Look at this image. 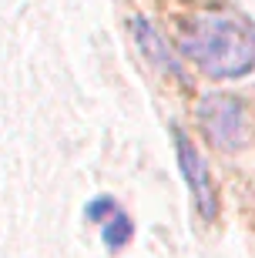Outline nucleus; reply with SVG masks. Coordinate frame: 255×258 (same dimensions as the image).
Instances as JSON below:
<instances>
[{
  "label": "nucleus",
  "instance_id": "1",
  "mask_svg": "<svg viewBox=\"0 0 255 258\" xmlns=\"http://www.w3.org/2000/svg\"><path fill=\"white\" fill-rule=\"evenodd\" d=\"M181 50L208 77H242L255 71V24L235 10H198L185 24Z\"/></svg>",
  "mask_w": 255,
  "mask_h": 258
},
{
  "label": "nucleus",
  "instance_id": "2",
  "mask_svg": "<svg viewBox=\"0 0 255 258\" xmlns=\"http://www.w3.org/2000/svg\"><path fill=\"white\" fill-rule=\"evenodd\" d=\"M198 117H201L205 134L225 151H235V148H242L248 141V114L235 97H228V94L201 97Z\"/></svg>",
  "mask_w": 255,
  "mask_h": 258
},
{
  "label": "nucleus",
  "instance_id": "3",
  "mask_svg": "<svg viewBox=\"0 0 255 258\" xmlns=\"http://www.w3.org/2000/svg\"><path fill=\"white\" fill-rule=\"evenodd\" d=\"M171 141H175V154H178L181 178H185V184H188L191 201H195L198 215L205 221H215V215H218V195H215V181H212V174H208L205 158L195 151V144H191L178 127H171Z\"/></svg>",
  "mask_w": 255,
  "mask_h": 258
},
{
  "label": "nucleus",
  "instance_id": "4",
  "mask_svg": "<svg viewBox=\"0 0 255 258\" xmlns=\"http://www.w3.org/2000/svg\"><path fill=\"white\" fill-rule=\"evenodd\" d=\"M131 30H134V40H138L141 54L151 60L158 71H165V74L181 77V81H185V71H181V64L175 60V54H171V47L165 44V37H161L158 30L151 27V20H144V17H138V14H134V17H131Z\"/></svg>",
  "mask_w": 255,
  "mask_h": 258
},
{
  "label": "nucleus",
  "instance_id": "5",
  "mask_svg": "<svg viewBox=\"0 0 255 258\" xmlns=\"http://www.w3.org/2000/svg\"><path fill=\"white\" fill-rule=\"evenodd\" d=\"M131 235H134V225H131V218H128L124 211L111 215V218L101 225V241H104V248H108V251L124 248V245L131 241Z\"/></svg>",
  "mask_w": 255,
  "mask_h": 258
},
{
  "label": "nucleus",
  "instance_id": "6",
  "mask_svg": "<svg viewBox=\"0 0 255 258\" xmlns=\"http://www.w3.org/2000/svg\"><path fill=\"white\" fill-rule=\"evenodd\" d=\"M84 215H87V221H108L111 215H118V205H114V198H108V195H101V198L87 201Z\"/></svg>",
  "mask_w": 255,
  "mask_h": 258
}]
</instances>
